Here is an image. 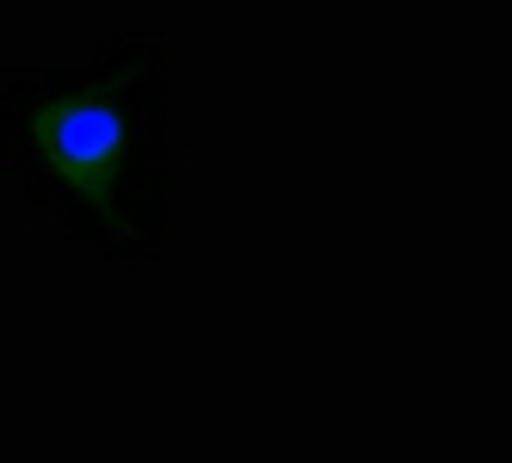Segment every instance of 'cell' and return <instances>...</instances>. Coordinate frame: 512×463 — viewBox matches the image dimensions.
I'll return each mask as SVG.
<instances>
[{
  "mask_svg": "<svg viewBox=\"0 0 512 463\" xmlns=\"http://www.w3.org/2000/svg\"><path fill=\"white\" fill-rule=\"evenodd\" d=\"M38 149L68 173L75 186L87 192H105L118 180V161H124V112L112 99H62V105H44L38 124Z\"/></svg>",
  "mask_w": 512,
  "mask_h": 463,
  "instance_id": "6da1fadb",
  "label": "cell"
}]
</instances>
